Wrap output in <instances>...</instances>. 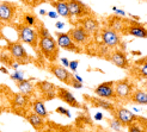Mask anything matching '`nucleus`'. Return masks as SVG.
I'll use <instances>...</instances> for the list:
<instances>
[{
  "mask_svg": "<svg viewBox=\"0 0 147 132\" xmlns=\"http://www.w3.org/2000/svg\"><path fill=\"white\" fill-rule=\"evenodd\" d=\"M38 48L41 50L42 55L46 57V60H48L50 63H54L57 57H59V51H60V47L53 37L49 38H42L40 39Z\"/></svg>",
  "mask_w": 147,
  "mask_h": 132,
  "instance_id": "1",
  "label": "nucleus"
},
{
  "mask_svg": "<svg viewBox=\"0 0 147 132\" xmlns=\"http://www.w3.org/2000/svg\"><path fill=\"white\" fill-rule=\"evenodd\" d=\"M17 31H18V39L22 43L29 44L32 49H37L40 41H38V33L35 31L32 27L28 26L25 24H19L17 25Z\"/></svg>",
  "mask_w": 147,
  "mask_h": 132,
  "instance_id": "2",
  "label": "nucleus"
},
{
  "mask_svg": "<svg viewBox=\"0 0 147 132\" xmlns=\"http://www.w3.org/2000/svg\"><path fill=\"white\" fill-rule=\"evenodd\" d=\"M133 92H134V86L128 79H121L119 81H115V93L117 100L130 101Z\"/></svg>",
  "mask_w": 147,
  "mask_h": 132,
  "instance_id": "3",
  "label": "nucleus"
},
{
  "mask_svg": "<svg viewBox=\"0 0 147 132\" xmlns=\"http://www.w3.org/2000/svg\"><path fill=\"white\" fill-rule=\"evenodd\" d=\"M35 86H36V89L40 92L42 100L49 101L57 98V87H55L54 83H51L49 81H38Z\"/></svg>",
  "mask_w": 147,
  "mask_h": 132,
  "instance_id": "4",
  "label": "nucleus"
},
{
  "mask_svg": "<svg viewBox=\"0 0 147 132\" xmlns=\"http://www.w3.org/2000/svg\"><path fill=\"white\" fill-rule=\"evenodd\" d=\"M9 51L11 53L12 57L17 61V63L26 64L29 63V55L26 53L25 48L23 47L22 42H11L9 44Z\"/></svg>",
  "mask_w": 147,
  "mask_h": 132,
  "instance_id": "5",
  "label": "nucleus"
},
{
  "mask_svg": "<svg viewBox=\"0 0 147 132\" xmlns=\"http://www.w3.org/2000/svg\"><path fill=\"white\" fill-rule=\"evenodd\" d=\"M56 42L59 44V47L63 50H67V51L76 53V54L82 53V48H80L77 43L73 42V39L69 37L68 33L56 32Z\"/></svg>",
  "mask_w": 147,
  "mask_h": 132,
  "instance_id": "6",
  "label": "nucleus"
},
{
  "mask_svg": "<svg viewBox=\"0 0 147 132\" xmlns=\"http://www.w3.org/2000/svg\"><path fill=\"white\" fill-rule=\"evenodd\" d=\"M48 69L60 82H62L65 85H68V86L72 85L73 74H71V73L66 69L63 65H59L56 63H50Z\"/></svg>",
  "mask_w": 147,
  "mask_h": 132,
  "instance_id": "7",
  "label": "nucleus"
},
{
  "mask_svg": "<svg viewBox=\"0 0 147 132\" xmlns=\"http://www.w3.org/2000/svg\"><path fill=\"white\" fill-rule=\"evenodd\" d=\"M94 94L102 99L107 100H117L115 93V81H108L98 85L94 88Z\"/></svg>",
  "mask_w": 147,
  "mask_h": 132,
  "instance_id": "8",
  "label": "nucleus"
},
{
  "mask_svg": "<svg viewBox=\"0 0 147 132\" xmlns=\"http://www.w3.org/2000/svg\"><path fill=\"white\" fill-rule=\"evenodd\" d=\"M68 7L71 12V17H77V18H85V17H91V10L89 6H86L84 3L79 1V0H69Z\"/></svg>",
  "mask_w": 147,
  "mask_h": 132,
  "instance_id": "9",
  "label": "nucleus"
},
{
  "mask_svg": "<svg viewBox=\"0 0 147 132\" xmlns=\"http://www.w3.org/2000/svg\"><path fill=\"white\" fill-rule=\"evenodd\" d=\"M100 37L103 43L105 44L108 48H117L121 44V36L119 32H116L109 27H104L100 30Z\"/></svg>",
  "mask_w": 147,
  "mask_h": 132,
  "instance_id": "10",
  "label": "nucleus"
},
{
  "mask_svg": "<svg viewBox=\"0 0 147 132\" xmlns=\"http://www.w3.org/2000/svg\"><path fill=\"white\" fill-rule=\"evenodd\" d=\"M113 115H114V118H116L122 124V126H127V127L130 126L136 120V115L124 107H116Z\"/></svg>",
  "mask_w": 147,
  "mask_h": 132,
  "instance_id": "11",
  "label": "nucleus"
},
{
  "mask_svg": "<svg viewBox=\"0 0 147 132\" xmlns=\"http://www.w3.org/2000/svg\"><path fill=\"white\" fill-rule=\"evenodd\" d=\"M67 33L69 35V37L73 39V42L77 43L78 45H84V44H87L90 42V38H91V35L82 26L72 27V29L68 30Z\"/></svg>",
  "mask_w": 147,
  "mask_h": 132,
  "instance_id": "12",
  "label": "nucleus"
},
{
  "mask_svg": "<svg viewBox=\"0 0 147 132\" xmlns=\"http://www.w3.org/2000/svg\"><path fill=\"white\" fill-rule=\"evenodd\" d=\"M17 5L10 1H3L0 4V18L4 23H11L16 18Z\"/></svg>",
  "mask_w": 147,
  "mask_h": 132,
  "instance_id": "13",
  "label": "nucleus"
},
{
  "mask_svg": "<svg viewBox=\"0 0 147 132\" xmlns=\"http://www.w3.org/2000/svg\"><path fill=\"white\" fill-rule=\"evenodd\" d=\"M124 33L138 38H147V27H145L140 23H135L133 20H127Z\"/></svg>",
  "mask_w": 147,
  "mask_h": 132,
  "instance_id": "14",
  "label": "nucleus"
},
{
  "mask_svg": "<svg viewBox=\"0 0 147 132\" xmlns=\"http://www.w3.org/2000/svg\"><path fill=\"white\" fill-rule=\"evenodd\" d=\"M123 50H116L109 55V61L121 69H129V62Z\"/></svg>",
  "mask_w": 147,
  "mask_h": 132,
  "instance_id": "15",
  "label": "nucleus"
},
{
  "mask_svg": "<svg viewBox=\"0 0 147 132\" xmlns=\"http://www.w3.org/2000/svg\"><path fill=\"white\" fill-rule=\"evenodd\" d=\"M57 98L61 101H63L65 104H68L69 106L74 108H82V105L79 104V101L76 99V97L66 88L57 87Z\"/></svg>",
  "mask_w": 147,
  "mask_h": 132,
  "instance_id": "16",
  "label": "nucleus"
},
{
  "mask_svg": "<svg viewBox=\"0 0 147 132\" xmlns=\"http://www.w3.org/2000/svg\"><path fill=\"white\" fill-rule=\"evenodd\" d=\"M108 25H109V29H111V30L119 33H124V30H126V26H127V20L115 14V16L109 17Z\"/></svg>",
  "mask_w": 147,
  "mask_h": 132,
  "instance_id": "17",
  "label": "nucleus"
},
{
  "mask_svg": "<svg viewBox=\"0 0 147 132\" xmlns=\"http://www.w3.org/2000/svg\"><path fill=\"white\" fill-rule=\"evenodd\" d=\"M30 102V98L22 93H13V99H12V107L14 111H22L25 107L29 106Z\"/></svg>",
  "mask_w": 147,
  "mask_h": 132,
  "instance_id": "18",
  "label": "nucleus"
},
{
  "mask_svg": "<svg viewBox=\"0 0 147 132\" xmlns=\"http://www.w3.org/2000/svg\"><path fill=\"white\" fill-rule=\"evenodd\" d=\"M79 23H80L79 26L84 27L90 35L96 33L99 30V21L97 19H94L93 17H85L83 19H80Z\"/></svg>",
  "mask_w": 147,
  "mask_h": 132,
  "instance_id": "19",
  "label": "nucleus"
},
{
  "mask_svg": "<svg viewBox=\"0 0 147 132\" xmlns=\"http://www.w3.org/2000/svg\"><path fill=\"white\" fill-rule=\"evenodd\" d=\"M85 99H89V101L92 104V106L94 107H99V108H103V109H107V111L114 113V111L116 109L115 105L113 104V102L108 101L107 99H102L99 97H91V98H87L85 97Z\"/></svg>",
  "mask_w": 147,
  "mask_h": 132,
  "instance_id": "20",
  "label": "nucleus"
},
{
  "mask_svg": "<svg viewBox=\"0 0 147 132\" xmlns=\"http://www.w3.org/2000/svg\"><path fill=\"white\" fill-rule=\"evenodd\" d=\"M17 87H18V89L20 91L22 94H24L26 95V97H32L34 93H35V88L36 86L31 82V80H23V81H20V82H17Z\"/></svg>",
  "mask_w": 147,
  "mask_h": 132,
  "instance_id": "21",
  "label": "nucleus"
},
{
  "mask_svg": "<svg viewBox=\"0 0 147 132\" xmlns=\"http://www.w3.org/2000/svg\"><path fill=\"white\" fill-rule=\"evenodd\" d=\"M26 120L28 123L30 124V125L35 129V130H42L43 127H45L46 125V123H45V118H42V117H40L38 114H36V113H30V114H28L26 115Z\"/></svg>",
  "mask_w": 147,
  "mask_h": 132,
  "instance_id": "22",
  "label": "nucleus"
},
{
  "mask_svg": "<svg viewBox=\"0 0 147 132\" xmlns=\"http://www.w3.org/2000/svg\"><path fill=\"white\" fill-rule=\"evenodd\" d=\"M130 102L139 105H147V92L145 89H140V88L134 89L130 98Z\"/></svg>",
  "mask_w": 147,
  "mask_h": 132,
  "instance_id": "23",
  "label": "nucleus"
},
{
  "mask_svg": "<svg viewBox=\"0 0 147 132\" xmlns=\"http://www.w3.org/2000/svg\"><path fill=\"white\" fill-rule=\"evenodd\" d=\"M55 7V10L57 12V14H60L62 17H66V18H69L71 17V12H69V7H68V3H60V1H54L51 3Z\"/></svg>",
  "mask_w": 147,
  "mask_h": 132,
  "instance_id": "24",
  "label": "nucleus"
},
{
  "mask_svg": "<svg viewBox=\"0 0 147 132\" xmlns=\"http://www.w3.org/2000/svg\"><path fill=\"white\" fill-rule=\"evenodd\" d=\"M32 109H34V113L38 114L42 118H47L48 117V112L46 109V106H45V102L43 100H36L32 102Z\"/></svg>",
  "mask_w": 147,
  "mask_h": 132,
  "instance_id": "25",
  "label": "nucleus"
},
{
  "mask_svg": "<svg viewBox=\"0 0 147 132\" xmlns=\"http://www.w3.org/2000/svg\"><path fill=\"white\" fill-rule=\"evenodd\" d=\"M135 64L138 65V76L140 79L147 80V57L136 61Z\"/></svg>",
  "mask_w": 147,
  "mask_h": 132,
  "instance_id": "26",
  "label": "nucleus"
},
{
  "mask_svg": "<svg viewBox=\"0 0 147 132\" xmlns=\"http://www.w3.org/2000/svg\"><path fill=\"white\" fill-rule=\"evenodd\" d=\"M23 19H24V24L28 25V26H35L36 25V21H37V18H36L35 14L32 13H25L23 16Z\"/></svg>",
  "mask_w": 147,
  "mask_h": 132,
  "instance_id": "27",
  "label": "nucleus"
},
{
  "mask_svg": "<svg viewBox=\"0 0 147 132\" xmlns=\"http://www.w3.org/2000/svg\"><path fill=\"white\" fill-rule=\"evenodd\" d=\"M37 33H38V37H40V39H42V38H49V37H51V35H50L49 30H48L47 27L43 26L42 24H41V27H40V25H38Z\"/></svg>",
  "mask_w": 147,
  "mask_h": 132,
  "instance_id": "28",
  "label": "nucleus"
},
{
  "mask_svg": "<svg viewBox=\"0 0 147 132\" xmlns=\"http://www.w3.org/2000/svg\"><path fill=\"white\" fill-rule=\"evenodd\" d=\"M109 125H110V127H111L114 131H116V132H120L121 130H122V124L117 120L116 118H114V119H111V120H109Z\"/></svg>",
  "mask_w": 147,
  "mask_h": 132,
  "instance_id": "29",
  "label": "nucleus"
},
{
  "mask_svg": "<svg viewBox=\"0 0 147 132\" xmlns=\"http://www.w3.org/2000/svg\"><path fill=\"white\" fill-rule=\"evenodd\" d=\"M128 132H147V131L144 130L138 123H133L130 126H128Z\"/></svg>",
  "mask_w": 147,
  "mask_h": 132,
  "instance_id": "30",
  "label": "nucleus"
},
{
  "mask_svg": "<svg viewBox=\"0 0 147 132\" xmlns=\"http://www.w3.org/2000/svg\"><path fill=\"white\" fill-rule=\"evenodd\" d=\"M10 76H11V79L13 80V81H16V82H20V81H23V80H25L23 71H16L14 74H12Z\"/></svg>",
  "mask_w": 147,
  "mask_h": 132,
  "instance_id": "31",
  "label": "nucleus"
},
{
  "mask_svg": "<svg viewBox=\"0 0 147 132\" xmlns=\"http://www.w3.org/2000/svg\"><path fill=\"white\" fill-rule=\"evenodd\" d=\"M56 112L60 113V114H62V115H65V117H68V118L71 117V112L68 111V109H66L65 107H61V106L56 108Z\"/></svg>",
  "mask_w": 147,
  "mask_h": 132,
  "instance_id": "32",
  "label": "nucleus"
},
{
  "mask_svg": "<svg viewBox=\"0 0 147 132\" xmlns=\"http://www.w3.org/2000/svg\"><path fill=\"white\" fill-rule=\"evenodd\" d=\"M111 9H113V11L115 12V14H116V16H120V17H124V16H126V14H127V13L124 12L123 10H120V9H117L116 6H113Z\"/></svg>",
  "mask_w": 147,
  "mask_h": 132,
  "instance_id": "33",
  "label": "nucleus"
},
{
  "mask_svg": "<svg viewBox=\"0 0 147 132\" xmlns=\"http://www.w3.org/2000/svg\"><path fill=\"white\" fill-rule=\"evenodd\" d=\"M73 88H77V89H79V88H82L83 87V83L82 82H79L78 80H76L74 75H73V80H72V85H71Z\"/></svg>",
  "mask_w": 147,
  "mask_h": 132,
  "instance_id": "34",
  "label": "nucleus"
},
{
  "mask_svg": "<svg viewBox=\"0 0 147 132\" xmlns=\"http://www.w3.org/2000/svg\"><path fill=\"white\" fill-rule=\"evenodd\" d=\"M78 64H79V61H77V60L71 61V62H69V69H71L72 71H76V70L78 69Z\"/></svg>",
  "mask_w": 147,
  "mask_h": 132,
  "instance_id": "35",
  "label": "nucleus"
},
{
  "mask_svg": "<svg viewBox=\"0 0 147 132\" xmlns=\"http://www.w3.org/2000/svg\"><path fill=\"white\" fill-rule=\"evenodd\" d=\"M60 61H61V63L65 65V67H68V68H69V62H71V61H68L67 58H65V57H62Z\"/></svg>",
  "mask_w": 147,
  "mask_h": 132,
  "instance_id": "36",
  "label": "nucleus"
},
{
  "mask_svg": "<svg viewBox=\"0 0 147 132\" xmlns=\"http://www.w3.org/2000/svg\"><path fill=\"white\" fill-rule=\"evenodd\" d=\"M47 16L48 17H50V18H53V19H55V18H57V12H48L47 13Z\"/></svg>",
  "mask_w": 147,
  "mask_h": 132,
  "instance_id": "37",
  "label": "nucleus"
},
{
  "mask_svg": "<svg viewBox=\"0 0 147 132\" xmlns=\"http://www.w3.org/2000/svg\"><path fill=\"white\" fill-rule=\"evenodd\" d=\"M24 4H26V5H31V6H35V1L36 0H22Z\"/></svg>",
  "mask_w": 147,
  "mask_h": 132,
  "instance_id": "38",
  "label": "nucleus"
},
{
  "mask_svg": "<svg viewBox=\"0 0 147 132\" xmlns=\"http://www.w3.org/2000/svg\"><path fill=\"white\" fill-rule=\"evenodd\" d=\"M94 119L96 120H102L103 119V114L100 112H97L96 114H94Z\"/></svg>",
  "mask_w": 147,
  "mask_h": 132,
  "instance_id": "39",
  "label": "nucleus"
},
{
  "mask_svg": "<svg viewBox=\"0 0 147 132\" xmlns=\"http://www.w3.org/2000/svg\"><path fill=\"white\" fill-rule=\"evenodd\" d=\"M55 26H56L57 29H62V27L65 26V23H62V21H56V24H55Z\"/></svg>",
  "mask_w": 147,
  "mask_h": 132,
  "instance_id": "40",
  "label": "nucleus"
},
{
  "mask_svg": "<svg viewBox=\"0 0 147 132\" xmlns=\"http://www.w3.org/2000/svg\"><path fill=\"white\" fill-rule=\"evenodd\" d=\"M0 70H1V73H4V74H9V70H7L5 67H3V65H1V68H0Z\"/></svg>",
  "mask_w": 147,
  "mask_h": 132,
  "instance_id": "41",
  "label": "nucleus"
},
{
  "mask_svg": "<svg viewBox=\"0 0 147 132\" xmlns=\"http://www.w3.org/2000/svg\"><path fill=\"white\" fill-rule=\"evenodd\" d=\"M74 77H76V80H78V81H79V82H82V83H83V79H82V77H80V76H79L78 74H76V75H74Z\"/></svg>",
  "mask_w": 147,
  "mask_h": 132,
  "instance_id": "42",
  "label": "nucleus"
},
{
  "mask_svg": "<svg viewBox=\"0 0 147 132\" xmlns=\"http://www.w3.org/2000/svg\"><path fill=\"white\" fill-rule=\"evenodd\" d=\"M48 12H46L45 10H40V14H41V16H45V14H47Z\"/></svg>",
  "mask_w": 147,
  "mask_h": 132,
  "instance_id": "43",
  "label": "nucleus"
},
{
  "mask_svg": "<svg viewBox=\"0 0 147 132\" xmlns=\"http://www.w3.org/2000/svg\"><path fill=\"white\" fill-rule=\"evenodd\" d=\"M12 67H13V69H16V70H17V69H18V67H19V63H14V64L12 65Z\"/></svg>",
  "mask_w": 147,
  "mask_h": 132,
  "instance_id": "44",
  "label": "nucleus"
},
{
  "mask_svg": "<svg viewBox=\"0 0 147 132\" xmlns=\"http://www.w3.org/2000/svg\"><path fill=\"white\" fill-rule=\"evenodd\" d=\"M144 89L147 92V80H146V81H145V83H144Z\"/></svg>",
  "mask_w": 147,
  "mask_h": 132,
  "instance_id": "45",
  "label": "nucleus"
},
{
  "mask_svg": "<svg viewBox=\"0 0 147 132\" xmlns=\"http://www.w3.org/2000/svg\"><path fill=\"white\" fill-rule=\"evenodd\" d=\"M55 1H60V3H68L69 0H55Z\"/></svg>",
  "mask_w": 147,
  "mask_h": 132,
  "instance_id": "46",
  "label": "nucleus"
},
{
  "mask_svg": "<svg viewBox=\"0 0 147 132\" xmlns=\"http://www.w3.org/2000/svg\"><path fill=\"white\" fill-rule=\"evenodd\" d=\"M46 1H50V3H54V0H46Z\"/></svg>",
  "mask_w": 147,
  "mask_h": 132,
  "instance_id": "47",
  "label": "nucleus"
},
{
  "mask_svg": "<svg viewBox=\"0 0 147 132\" xmlns=\"http://www.w3.org/2000/svg\"><path fill=\"white\" fill-rule=\"evenodd\" d=\"M66 132H74V131H72V130H68V131H66Z\"/></svg>",
  "mask_w": 147,
  "mask_h": 132,
  "instance_id": "48",
  "label": "nucleus"
}]
</instances>
